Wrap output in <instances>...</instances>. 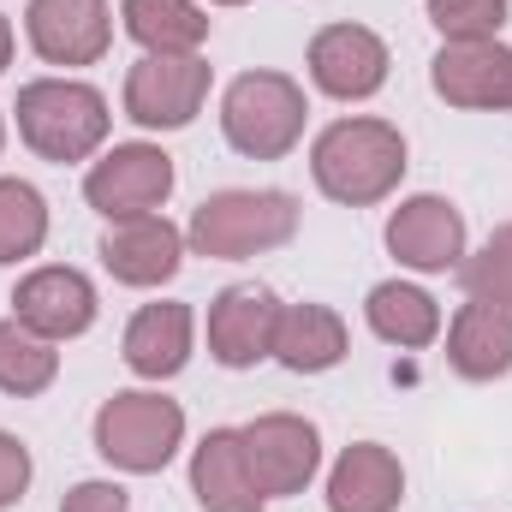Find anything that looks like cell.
Here are the masks:
<instances>
[{
    "mask_svg": "<svg viewBox=\"0 0 512 512\" xmlns=\"http://www.w3.org/2000/svg\"><path fill=\"white\" fill-rule=\"evenodd\" d=\"M459 280H465L471 298L512 310V227H495V233L483 239V251L465 256V262H459Z\"/></svg>",
    "mask_w": 512,
    "mask_h": 512,
    "instance_id": "obj_25",
    "label": "cell"
},
{
    "mask_svg": "<svg viewBox=\"0 0 512 512\" xmlns=\"http://www.w3.org/2000/svg\"><path fill=\"white\" fill-rule=\"evenodd\" d=\"M405 465L382 441H352L328 471V512H399Z\"/></svg>",
    "mask_w": 512,
    "mask_h": 512,
    "instance_id": "obj_17",
    "label": "cell"
},
{
    "mask_svg": "<svg viewBox=\"0 0 512 512\" xmlns=\"http://www.w3.org/2000/svg\"><path fill=\"white\" fill-rule=\"evenodd\" d=\"M310 179L322 197H334L346 209H370V203L393 197L405 179V137H399V126L370 120V114L334 120L310 143Z\"/></svg>",
    "mask_w": 512,
    "mask_h": 512,
    "instance_id": "obj_1",
    "label": "cell"
},
{
    "mask_svg": "<svg viewBox=\"0 0 512 512\" xmlns=\"http://www.w3.org/2000/svg\"><path fill=\"white\" fill-rule=\"evenodd\" d=\"M60 376V352H54V340H42L36 328H24L18 316H6L0 322V393H12V399H36V393H48Z\"/></svg>",
    "mask_w": 512,
    "mask_h": 512,
    "instance_id": "obj_23",
    "label": "cell"
},
{
    "mask_svg": "<svg viewBox=\"0 0 512 512\" xmlns=\"http://www.w3.org/2000/svg\"><path fill=\"white\" fill-rule=\"evenodd\" d=\"M209 102V60L203 54H143L126 72V120L143 131L191 126Z\"/></svg>",
    "mask_w": 512,
    "mask_h": 512,
    "instance_id": "obj_7",
    "label": "cell"
},
{
    "mask_svg": "<svg viewBox=\"0 0 512 512\" xmlns=\"http://www.w3.org/2000/svg\"><path fill=\"white\" fill-rule=\"evenodd\" d=\"M48 239V203L30 179H0V262H24Z\"/></svg>",
    "mask_w": 512,
    "mask_h": 512,
    "instance_id": "obj_24",
    "label": "cell"
},
{
    "mask_svg": "<svg viewBox=\"0 0 512 512\" xmlns=\"http://www.w3.org/2000/svg\"><path fill=\"white\" fill-rule=\"evenodd\" d=\"M387 251L399 256V268L417 274H447L465 262V215L447 197H405L387 215Z\"/></svg>",
    "mask_w": 512,
    "mask_h": 512,
    "instance_id": "obj_12",
    "label": "cell"
},
{
    "mask_svg": "<svg viewBox=\"0 0 512 512\" xmlns=\"http://www.w3.org/2000/svg\"><path fill=\"white\" fill-rule=\"evenodd\" d=\"M364 316H370L376 340L399 346V352H423V346H435V334H441V304H435L423 286H411V280H382V286H370Z\"/></svg>",
    "mask_w": 512,
    "mask_h": 512,
    "instance_id": "obj_21",
    "label": "cell"
},
{
    "mask_svg": "<svg viewBox=\"0 0 512 512\" xmlns=\"http://www.w3.org/2000/svg\"><path fill=\"white\" fill-rule=\"evenodd\" d=\"M0 149H6V120H0Z\"/></svg>",
    "mask_w": 512,
    "mask_h": 512,
    "instance_id": "obj_31",
    "label": "cell"
},
{
    "mask_svg": "<svg viewBox=\"0 0 512 512\" xmlns=\"http://www.w3.org/2000/svg\"><path fill=\"white\" fill-rule=\"evenodd\" d=\"M429 84L447 108H512V48L495 42H441Z\"/></svg>",
    "mask_w": 512,
    "mask_h": 512,
    "instance_id": "obj_14",
    "label": "cell"
},
{
    "mask_svg": "<svg viewBox=\"0 0 512 512\" xmlns=\"http://www.w3.org/2000/svg\"><path fill=\"white\" fill-rule=\"evenodd\" d=\"M447 364L465 382H501L512 370V310L465 298L459 316L447 322Z\"/></svg>",
    "mask_w": 512,
    "mask_h": 512,
    "instance_id": "obj_19",
    "label": "cell"
},
{
    "mask_svg": "<svg viewBox=\"0 0 512 512\" xmlns=\"http://www.w3.org/2000/svg\"><path fill=\"white\" fill-rule=\"evenodd\" d=\"M90 435H96V453L114 471L155 477V471L173 465V453L185 441V405L167 399V393H149V387H126V393L102 399Z\"/></svg>",
    "mask_w": 512,
    "mask_h": 512,
    "instance_id": "obj_3",
    "label": "cell"
},
{
    "mask_svg": "<svg viewBox=\"0 0 512 512\" xmlns=\"http://www.w3.org/2000/svg\"><path fill=\"white\" fill-rule=\"evenodd\" d=\"M18 137L42 155V161H90L108 131H114V114H108V96L84 78H30L18 90Z\"/></svg>",
    "mask_w": 512,
    "mask_h": 512,
    "instance_id": "obj_2",
    "label": "cell"
},
{
    "mask_svg": "<svg viewBox=\"0 0 512 512\" xmlns=\"http://www.w3.org/2000/svg\"><path fill=\"white\" fill-rule=\"evenodd\" d=\"M173 155L161 143H114L102 161L84 173V197L102 221H131V215H161L173 197Z\"/></svg>",
    "mask_w": 512,
    "mask_h": 512,
    "instance_id": "obj_6",
    "label": "cell"
},
{
    "mask_svg": "<svg viewBox=\"0 0 512 512\" xmlns=\"http://www.w3.org/2000/svg\"><path fill=\"white\" fill-rule=\"evenodd\" d=\"M12 316L24 322V328H36L42 340H78V334H90V322H96V286H90V274H78V268H60V262H48V268H30L18 286H12Z\"/></svg>",
    "mask_w": 512,
    "mask_h": 512,
    "instance_id": "obj_10",
    "label": "cell"
},
{
    "mask_svg": "<svg viewBox=\"0 0 512 512\" xmlns=\"http://www.w3.org/2000/svg\"><path fill=\"white\" fill-rule=\"evenodd\" d=\"M310 120V102H304V84L286 78V72H245L227 84L221 96V131L239 155L251 161H280L298 149Z\"/></svg>",
    "mask_w": 512,
    "mask_h": 512,
    "instance_id": "obj_5",
    "label": "cell"
},
{
    "mask_svg": "<svg viewBox=\"0 0 512 512\" xmlns=\"http://www.w3.org/2000/svg\"><path fill=\"white\" fill-rule=\"evenodd\" d=\"M191 495H197L203 512H262L268 507V495L256 489V477H251L239 429H209L191 447Z\"/></svg>",
    "mask_w": 512,
    "mask_h": 512,
    "instance_id": "obj_16",
    "label": "cell"
},
{
    "mask_svg": "<svg viewBox=\"0 0 512 512\" xmlns=\"http://www.w3.org/2000/svg\"><path fill=\"white\" fill-rule=\"evenodd\" d=\"M352 352L340 310L328 304H280V328H274V358L292 376H322Z\"/></svg>",
    "mask_w": 512,
    "mask_h": 512,
    "instance_id": "obj_20",
    "label": "cell"
},
{
    "mask_svg": "<svg viewBox=\"0 0 512 512\" xmlns=\"http://www.w3.org/2000/svg\"><path fill=\"white\" fill-rule=\"evenodd\" d=\"M274 328H280V298L268 286H227L209 304V358L227 370H251L262 358H274Z\"/></svg>",
    "mask_w": 512,
    "mask_h": 512,
    "instance_id": "obj_13",
    "label": "cell"
},
{
    "mask_svg": "<svg viewBox=\"0 0 512 512\" xmlns=\"http://www.w3.org/2000/svg\"><path fill=\"white\" fill-rule=\"evenodd\" d=\"M120 18L143 54H197L209 42V12L197 0H126Z\"/></svg>",
    "mask_w": 512,
    "mask_h": 512,
    "instance_id": "obj_22",
    "label": "cell"
},
{
    "mask_svg": "<svg viewBox=\"0 0 512 512\" xmlns=\"http://www.w3.org/2000/svg\"><path fill=\"white\" fill-rule=\"evenodd\" d=\"M298 233V197L292 191H215L191 227L185 245L209 262H239V256L280 251Z\"/></svg>",
    "mask_w": 512,
    "mask_h": 512,
    "instance_id": "obj_4",
    "label": "cell"
},
{
    "mask_svg": "<svg viewBox=\"0 0 512 512\" xmlns=\"http://www.w3.org/2000/svg\"><path fill=\"white\" fill-rule=\"evenodd\" d=\"M310 84L334 102H370L387 84V42L370 30V24H322L310 36Z\"/></svg>",
    "mask_w": 512,
    "mask_h": 512,
    "instance_id": "obj_9",
    "label": "cell"
},
{
    "mask_svg": "<svg viewBox=\"0 0 512 512\" xmlns=\"http://www.w3.org/2000/svg\"><path fill=\"white\" fill-rule=\"evenodd\" d=\"M120 352H126V370L143 376V382L179 376V370L191 364V304H173V298L143 304V310L126 322Z\"/></svg>",
    "mask_w": 512,
    "mask_h": 512,
    "instance_id": "obj_18",
    "label": "cell"
},
{
    "mask_svg": "<svg viewBox=\"0 0 512 512\" xmlns=\"http://www.w3.org/2000/svg\"><path fill=\"white\" fill-rule=\"evenodd\" d=\"M60 512H131V495L120 489V483H108V477H90V483L66 489Z\"/></svg>",
    "mask_w": 512,
    "mask_h": 512,
    "instance_id": "obj_28",
    "label": "cell"
},
{
    "mask_svg": "<svg viewBox=\"0 0 512 512\" xmlns=\"http://www.w3.org/2000/svg\"><path fill=\"white\" fill-rule=\"evenodd\" d=\"M209 6H251V0H209Z\"/></svg>",
    "mask_w": 512,
    "mask_h": 512,
    "instance_id": "obj_30",
    "label": "cell"
},
{
    "mask_svg": "<svg viewBox=\"0 0 512 512\" xmlns=\"http://www.w3.org/2000/svg\"><path fill=\"white\" fill-rule=\"evenodd\" d=\"M6 66H12V24L0 18V72H6Z\"/></svg>",
    "mask_w": 512,
    "mask_h": 512,
    "instance_id": "obj_29",
    "label": "cell"
},
{
    "mask_svg": "<svg viewBox=\"0 0 512 512\" xmlns=\"http://www.w3.org/2000/svg\"><path fill=\"white\" fill-rule=\"evenodd\" d=\"M24 489H30V447L0 429V512L24 501Z\"/></svg>",
    "mask_w": 512,
    "mask_h": 512,
    "instance_id": "obj_27",
    "label": "cell"
},
{
    "mask_svg": "<svg viewBox=\"0 0 512 512\" xmlns=\"http://www.w3.org/2000/svg\"><path fill=\"white\" fill-rule=\"evenodd\" d=\"M185 233L167 215H131V221H108L102 233V268L120 286H167L185 262Z\"/></svg>",
    "mask_w": 512,
    "mask_h": 512,
    "instance_id": "obj_15",
    "label": "cell"
},
{
    "mask_svg": "<svg viewBox=\"0 0 512 512\" xmlns=\"http://www.w3.org/2000/svg\"><path fill=\"white\" fill-rule=\"evenodd\" d=\"M239 441H245L256 489H262L268 501H274V495H304L310 477L322 471V435H316V423L298 417V411H268V417H256V423L239 429Z\"/></svg>",
    "mask_w": 512,
    "mask_h": 512,
    "instance_id": "obj_8",
    "label": "cell"
},
{
    "mask_svg": "<svg viewBox=\"0 0 512 512\" xmlns=\"http://www.w3.org/2000/svg\"><path fill=\"white\" fill-rule=\"evenodd\" d=\"M24 36L48 66H96L114 42L108 0H30Z\"/></svg>",
    "mask_w": 512,
    "mask_h": 512,
    "instance_id": "obj_11",
    "label": "cell"
},
{
    "mask_svg": "<svg viewBox=\"0 0 512 512\" xmlns=\"http://www.w3.org/2000/svg\"><path fill=\"white\" fill-rule=\"evenodd\" d=\"M429 24L441 30V42H495L507 0H429Z\"/></svg>",
    "mask_w": 512,
    "mask_h": 512,
    "instance_id": "obj_26",
    "label": "cell"
}]
</instances>
